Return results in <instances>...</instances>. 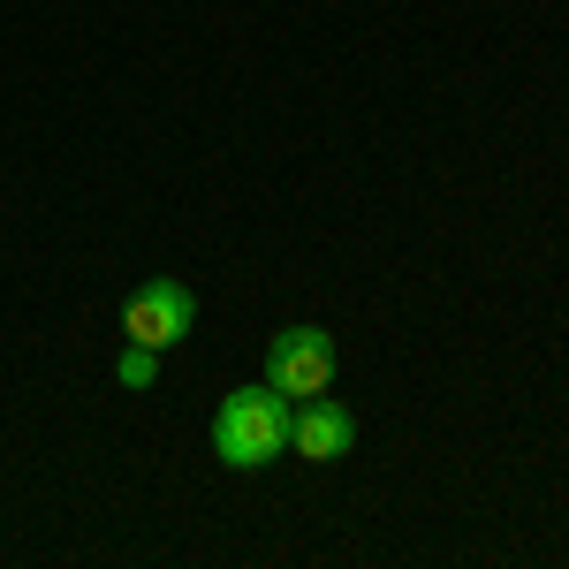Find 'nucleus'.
<instances>
[{
    "instance_id": "obj_3",
    "label": "nucleus",
    "mask_w": 569,
    "mask_h": 569,
    "mask_svg": "<svg viewBox=\"0 0 569 569\" xmlns=\"http://www.w3.org/2000/svg\"><path fill=\"white\" fill-rule=\"evenodd\" d=\"M190 319H198V297L182 289V281H144L130 305H122V342H144V350H168L190 335Z\"/></svg>"
},
{
    "instance_id": "obj_2",
    "label": "nucleus",
    "mask_w": 569,
    "mask_h": 569,
    "mask_svg": "<svg viewBox=\"0 0 569 569\" xmlns=\"http://www.w3.org/2000/svg\"><path fill=\"white\" fill-rule=\"evenodd\" d=\"M266 388H281L289 402L327 395L335 388V335L327 327H281L266 342Z\"/></svg>"
},
{
    "instance_id": "obj_5",
    "label": "nucleus",
    "mask_w": 569,
    "mask_h": 569,
    "mask_svg": "<svg viewBox=\"0 0 569 569\" xmlns=\"http://www.w3.org/2000/svg\"><path fill=\"white\" fill-rule=\"evenodd\" d=\"M114 372H122V388H152V372H160V350H144V342H122Z\"/></svg>"
},
{
    "instance_id": "obj_1",
    "label": "nucleus",
    "mask_w": 569,
    "mask_h": 569,
    "mask_svg": "<svg viewBox=\"0 0 569 569\" xmlns=\"http://www.w3.org/2000/svg\"><path fill=\"white\" fill-rule=\"evenodd\" d=\"M289 418L297 402L281 388H228L213 410V456L228 471H266L273 456H289Z\"/></svg>"
},
{
    "instance_id": "obj_4",
    "label": "nucleus",
    "mask_w": 569,
    "mask_h": 569,
    "mask_svg": "<svg viewBox=\"0 0 569 569\" xmlns=\"http://www.w3.org/2000/svg\"><path fill=\"white\" fill-rule=\"evenodd\" d=\"M350 448H357L350 402H335V395L297 402V418H289V456H305V463H335V456H350Z\"/></svg>"
}]
</instances>
